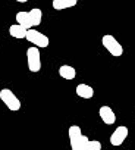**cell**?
I'll list each match as a JSON object with an SVG mask.
<instances>
[{"label":"cell","instance_id":"obj_11","mask_svg":"<svg viewBox=\"0 0 135 150\" xmlns=\"http://www.w3.org/2000/svg\"><path fill=\"white\" fill-rule=\"evenodd\" d=\"M78 3V0H53V9L54 11H63L68 8H74Z\"/></svg>","mask_w":135,"mask_h":150},{"label":"cell","instance_id":"obj_7","mask_svg":"<svg viewBox=\"0 0 135 150\" xmlns=\"http://www.w3.org/2000/svg\"><path fill=\"white\" fill-rule=\"evenodd\" d=\"M98 115L106 125H112V124L116 122V115H115V112L110 106H101L100 110H98Z\"/></svg>","mask_w":135,"mask_h":150},{"label":"cell","instance_id":"obj_13","mask_svg":"<svg viewBox=\"0 0 135 150\" xmlns=\"http://www.w3.org/2000/svg\"><path fill=\"white\" fill-rule=\"evenodd\" d=\"M81 134H82V131H81V128H79L78 125H71L69 129H68V137H69V143L74 141V140H77Z\"/></svg>","mask_w":135,"mask_h":150},{"label":"cell","instance_id":"obj_3","mask_svg":"<svg viewBox=\"0 0 135 150\" xmlns=\"http://www.w3.org/2000/svg\"><path fill=\"white\" fill-rule=\"evenodd\" d=\"M101 43H103V47H104V49L112 54V56L119 57V56H122V54H123V47H122V44H120V43L113 37V35H110V34L103 35Z\"/></svg>","mask_w":135,"mask_h":150},{"label":"cell","instance_id":"obj_12","mask_svg":"<svg viewBox=\"0 0 135 150\" xmlns=\"http://www.w3.org/2000/svg\"><path fill=\"white\" fill-rule=\"evenodd\" d=\"M88 140H90V138H88L87 135L81 134L77 140L71 141V150H85V146H87Z\"/></svg>","mask_w":135,"mask_h":150},{"label":"cell","instance_id":"obj_2","mask_svg":"<svg viewBox=\"0 0 135 150\" xmlns=\"http://www.w3.org/2000/svg\"><path fill=\"white\" fill-rule=\"evenodd\" d=\"M0 100H2L5 103V106L9 110H12V112H18L21 109V100L9 88H2L0 90Z\"/></svg>","mask_w":135,"mask_h":150},{"label":"cell","instance_id":"obj_4","mask_svg":"<svg viewBox=\"0 0 135 150\" xmlns=\"http://www.w3.org/2000/svg\"><path fill=\"white\" fill-rule=\"evenodd\" d=\"M30 43H32V46H35V47H49V44H50V40H49V37L47 35H44L43 33H40V31H37V30H34V28H30L28 31H27V37H25Z\"/></svg>","mask_w":135,"mask_h":150},{"label":"cell","instance_id":"obj_8","mask_svg":"<svg viewBox=\"0 0 135 150\" xmlns=\"http://www.w3.org/2000/svg\"><path fill=\"white\" fill-rule=\"evenodd\" d=\"M59 75L63 78V80H68V81H72L75 78V75H77V71L74 66L71 65H62L59 68Z\"/></svg>","mask_w":135,"mask_h":150},{"label":"cell","instance_id":"obj_9","mask_svg":"<svg viewBox=\"0 0 135 150\" xmlns=\"http://www.w3.org/2000/svg\"><path fill=\"white\" fill-rule=\"evenodd\" d=\"M77 94L81 99H91L94 96V88L88 84H78L77 86Z\"/></svg>","mask_w":135,"mask_h":150},{"label":"cell","instance_id":"obj_15","mask_svg":"<svg viewBox=\"0 0 135 150\" xmlns=\"http://www.w3.org/2000/svg\"><path fill=\"white\" fill-rule=\"evenodd\" d=\"M15 2H19V3H27L28 0H15Z\"/></svg>","mask_w":135,"mask_h":150},{"label":"cell","instance_id":"obj_5","mask_svg":"<svg viewBox=\"0 0 135 150\" xmlns=\"http://www.w3.org/2000/svg\"><path fill=\"white\" fill-rule=\"evenodd\" d=\"M27 62H28V69L31 72H38L41 69V56L38 47L31 46L27 50Z\"/></svg>","mask_w":135,"mask_h":150},{"label":"cell","instance_id":"obj_16","mask_svg":"<svg viewBox=\"0 0 135 150\" xmlns=\"http://www.w3.org/2000/svg\"><path fill=\"white\" fill-rule=\"evenodd\" d=\"M134 115H135V112H134Z\"/></svg>","mask_w":135,"mask_h":150},{"label":"cell","instance_id":"obj_10","mask_svg":"<svg viewBox=\"0 0 135 150\" xmlns=\"http://www.w3.org/2000/svg\"><path fill=\"white\" fill-rule=\"evenodd\" d=\"M27 31L28 30L25 27H22L21 24H13V25L9 27V34L13 38H25L27 37Z\"/></svg>","mask_w":135,"mask_h":150},{"label":"cell","instance_id":"obj_1","mask_svg":"<svg viewBox=\"0 0 135 150\" xmlns=\"http://www.w3.org/2000/svg\"><path fill=\"white\" fill-rule=\"evenodd\" d=\"M15 19H16L18 24H21L22 27H25L27 30H30V28L38 27L41 24L43 12H41V9L34 8L30 12H18L16 16H15Z\"/></svg>","mask_w":135,"mask_h":150},{"label":"cell","instance_id":"obj_6","mask_svg":"<svg viewBox=\"0 0 135 150\" xmlns=\"http://www.w3.org/2000/svg\"><path fill=\"white\" fill-rule=\"evenodd\" d=\"M128 134H129L128 127H125V125H119V127L112 132V135H110V144L115 146V147H119L120 144H123V141L126 140Z\"/></svg>","mask_w":135,"mask_h":150},{"label":"cell","instance_id":"obj_14","mask_svg":"<svg viewBox=\"0 0 135 150\" xmlns=\"http://www.w3.org/2000/svg\"><path fill=\"white\" fill-rule=\"evenodd\" d=\"M85 150H101V143L97 140H88Z\"/></svg>","mask_w":135,"mask_h":150}]
</instances>
